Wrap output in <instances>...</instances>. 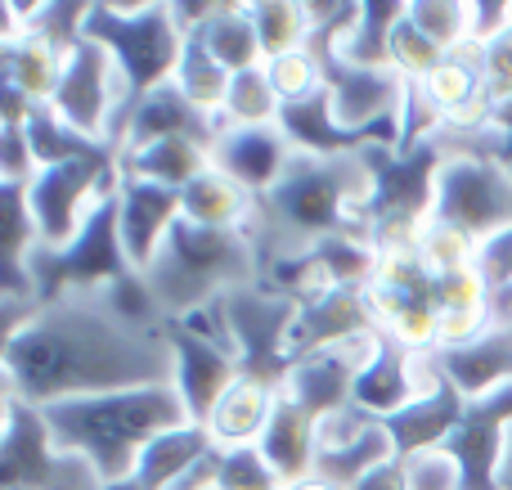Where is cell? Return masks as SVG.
<instances>
[{
	"instance_id": "1",
	"label": "cell",
	"mask_w": 512,
	"mask_h": 490,
	"mask_svg": "<svg viewBox=\"0 0 512 490\" xmlns=\"http://www.w3.org/2000/svg\"><path fill=\"white\" fill-rule=\"evenodd\" d=\"M5 374L18 401L36 410L171 383L167 315L158 311L144 275H126L104 293L45 302L14 338Z\"/></svg>"
},
{
	"instance_id": "2",
	"label": "cell",
	"mask_w": 512,
	"mask_h": 490,
	"mask_svg": "<svg viewBox=\"0 0 512 490\" xmlns=\"http://www.w3.org/2000/svg\"><path fill=\"white\" fill-rule=\"evenodd\" d=\"M364 203H369V167L360 153L351 158H292L283 180L256 198L252 248L261 270L270 261L297 257L328 239H364Z\"/></svg>"
},
{
	"instance_id": "3",
	"label": "cell",
	"mask_w": 512,
	"mask_h": 490,
	"mask_svg": "<svg viewBox=\"0 0 512 490\" xmlns=\"http://www.w3.org/2000/svg\"><path fill=\"white\" fill-rule=\"evenodd\" d=\"M50 437L63 450L81 455L99 473V482H126L135 473V459L153 437L189 423L176 387H126V392H99L77 396V401L45 405Z\"/></svg>"
},
{
	"instance_id": "4",
	"label": "cell",
	"mask_w": 512,
	"mask_h": 490,
	"mask_svg": "<svg viewBox=\"0 0 512 490\" xmlns=\"http://www.w3.org/2000/svg\"><path fill=\"white\" fill-rule=\"evenodd\" d=\"M256 279H261V257H256L248 234L203 230V225H189L185 216L167 234L158 261L144 270V284L167 320L225 302Z\"/></svg>"
},
{
	"instance_id": "5",
	"label": "cell",
	"mask_w": 512,
	"mask_h": 490,
	"mask_svg": "<svg viewBox=\"0 0 512 490\" xmlns=\"http://www.w3.org/2000/svg\"><path fill=\"white\" fill-rule=\"evenodd\" d=\"M86 41L108 50L126 95L144 99L176 81L189 36L176 27L171 5H113V0H104V5H90L86 14Z\"/></svg>"
},
{
	"instance_id": "6",
	"label": "cell",
	"mask_w": 512,
	"mask_h": 490,
	"mask_svg": "<svg viewBox=\"0 0 512 490\" xmlns=\"http://www.w3.org/2000/svg\"><path fill=\"white\" fill-rule=\"evenodd\" d=\"M27 270H32L36 306L59 302V297L104 293V288L122 284L126 275H135L122 248V230H117V194L90 212V221L81 225L72 243L36 248Z\"/></svg>"
},
{
	"instance_id": "7",
	"label": "cell",
	"mask_w": 512,
	"mask_h": 490,
	"mask_svg": "<svg viewBox=\"0 0 512 490\" xmlns=\"http://www.w3.org/2000/svg\"><path fill=\"white\" fill-rule=\"evenodd\" d=\"M432 221L468 234L477 248L512 234V171L481 153H445Z\"/></svg>"
},
{
	"instance_id": "8",
	"label": "cell",
	"mask_w": 512,
	"mask_h": 490,
	"mask_svg": "<svg viewBox=\"0 0 512 490\" xmlns=\"http://www.w3.org/2000/svg\"><path fill=\"white\" fill-rule=\"evenodd\" d=\"M297 311L301 306L292 297L265 288L261 279L225 297V320H230L234 356H239L243 378H256V383L283 392L292 365H297V351H292Z\"/></svg>"
},
{
	"instance_id": "9",
	"label": "cell",
	"mask_w": 512,
	"mask_h": 490,
	"mask_svg": "<svg viewBox=\"0 0 512 490\" xmlns=\"http://www.w3.org/2000/svg\"><path fill=\"white\" fill-rule=\"evenodd\" d=\"M122 185V167L117 153H99V158L59 162V167H41L27 185V203H32L36 239L41 248H63L77 239V230L90 221L99 203L117 194Z\"/></svg>"
},
{
	"instance_id": "10",
	"label": "cell",
	"mask_w": 512,
	"mask_h": 490,
	"mask_svg": "<svg viewBox=\"0 0 512 490\" xmlns=\"http://www.w3.org/2000/svg\"><path fill=\"white\" fill-rule=\"evenodd\" d=\"M0 490H104V482L86 459L50 437L36 405L18 401L0 432Z\"/></svg>"
},
{
	"instance_id": "11",
	"label": "cell",
	"mask_w": 512,
	"mask_h": 490,
	"mask_svg": "<svg viewBox=\"0 0 512 490\" xmlns=\"http://www.w3.org/2000/svg\"><path fill=\"white\" fill-rule=\"evenodd\" d=\"M324 90L346 131L400 144V113H405L409 81H400L391 68H360V63L324 59Z\"/></svg>"
},
{
	"instance_id": "12",
	"label": "cell",
	"mask_w": 512,
	"mask_h": 490,
	"mask_svg": "<svg viewBox=\"0 0 512 490\" xmlns=\"http://www.w3.org/2000/svg\"><path fill=\"white\" fill-rule=\"evenodd\" d=\"M126 99L131 95H126L108 50H99L95 41H81V45H72L68 59H63V77H59V90H54L50 108L72 131L104 144L108 126H113L117 108H122Z\"/></svg>"
},
{
	"instance_id": "13",
	"label": "cell",
	"mask_w": 512,
	"mask_h": 490,
	"mask_svg": "<svg viewBox=\"0 0 512 490\" xmlns=\"http://www.w3.org/2000/svg\"><path fill=\"white\" fill-rule=\"evenodd\" d=\"M382 333H369V338H351L342 347H324V351H310L292 365L288 383H283V396L292 405L310 414V419H328V414H342L351 405V387L360 378L364 360L378 351Z\"/></svg>"
},
{
	"instance_id": "14",
	"label": "cell",
	"mask_w": 512,
	"mask_h": 490,
	"mask_svg": "<svg viewBox=\"0 0 512 490\" xmlns=\"http://www.w3.org/2000/svg\"><path fill=\"white\" fill-rule=\"evenodd\" d=\"M427 383H432V356L382 338L378 351L364 360L360 378H355L351 405L360 414H369V419L387 423V419H396L405 405H414Z\"/></svg>"
},
{
	"instance_id": "15",
	"label": "cell",
	"mask_w": 512,
	"mask_h": 490,
	"mask_svg": "<svg viewBox=\"0 0 512 490\" xmlns=\"http://www.w3.org/2000/svg\"><path fill=\"white\" fill-rule=\"evenodd\" d=\"M216 459L221 450L212 446L203 423H180L140 450L131 482L144 490H212Z\"/></svg>"
},
{
	"instance_id": "16",
	"label": "cell",
	"mask_w": 512,
	"mask_h": 490,
	"mask_svg": "<svg viewBox=\"0 0 512 490\" xmlns=\"http://www.w3.org/2000/svg\"><path fill=\"white\" fill-rule=\"evenodd\" d=\"M167 342H171V387H176L189 423H207L221 392L239 378V356L230 347L194 338L189 329H180L171 320H167Z\"/></svg>"
},
{
	"instance_id": "17",
	"label": "cell",
	"mask_w": 512,
	"mask_h": 490,
	"mask_svg": "<svg viewBox=\"0 0 512 490\" xmlns=\"http://www.w3.org/2000/svg\"><path fill=\"white\" fill-rule=\"evenodd\" d=\"M180 225V194L176 189L149 185V180H131L122 176L117 185V230H122V248L131 261L135 275L158 261L167 234Z\"/></svg>"
},
{
	"instance_id": "18",
	"label": "cell",
	"mask_w": 512,
	"mask_h": 490,
	"mask_svg": "<svg viewBox=\"0 0 512 490\" xmlns=\"http://www.w3.org/2000/svg\"><path fill=\"white\" fill-rule=\"evenodd\" d=\"M292 158H297V153L283 140L279 126H248V131L221 126V135H216V144H212V167L221 171V176H230L234 185H243L252 198L270 194L283 180Z\"/></svg>"
},
{
	"instance_id": "19",
	"label": "cell",
	"mask_w": 512,
	"mask_h": 490,
	"mask_svg": "<svg viewBox=\"0 0 512 490\" xmlns=\"http://www.w3.org/2000/svg\"><path fill=\"white\" fill-rule=\"evenodd\" d=\"M369 333H382L369 302V288H333V293H319L310 302H301L297 329H292V351L301 360L310 351L342 347V342L369 338Z\"/></svg>"
},
{
	"instance_id": "20",
	"label": "cell",
	"mask_w": 512,
	"mask_h": 490,
	"mask_svg": "<svg viewBox=\"0 0 512 490\" xmlns=\"http://www.w3.org/2000/svg\"><path fill=\"white\" fill-rule=\"evenodd\" d=\"M463 414H468V396H463L432 360V383L423 387V396H418L414 405H405L396 419H387L391 446H396L400 459L423 455V450H441L445 441L454 437V428L463 423Z\"/></svg>"
},
{
	"instance_id": "21",
	"label": "cell",
	"mask_w": 512,
	"mask_h": 490,
	"mask_svg": "<svg viewBox=\"0 0 512 490\" xmlns=\"http://www.w3.org/2000/svg\"><path fill=\"white\" fill-rule=\"evenodd\" d=\"M216 135H221V122L207 117L198 104H189V99L176 90V81H171V86L153 90V95H144L131 104L122 153L144 149V144H158V140H198L203 149H212ZM122 153H117V158H122Z\"/></svg>"
},
{
	"instance_id": "22",
	"label": "cell",
	"mask_w": 512,
	"mask_h": 490,
	"mask_svg": "<svg viewBox=\"0 0 512 490\" xmlns=\"http://www.w3.org/2000/svg\"><path fill=\"white\" fill-rule=\"evenodd\" d=\"M432 360L468 401L512 387V320H499L495 329H486L481 338L463 342V347L432 351Z\"/></svg>"
},
{
	"instance_id": "23",
	"label": "cell",
	"mask_w": 512,
	"mask_h": 490,
	"mask_svg": "<svg viewBox=\"0 0 512 490\" xmlns=\"http://www.w3.org/2000/svg\"><path fill=\"white\" fill-rule=\"evenodd\" d=\"M279 131L283 140L292 144L297 158H351V153L369 149V144H387L378 135H360L346 131L333 113V99L328 90H319L315 99H301V104H288L279 113Z\"/></svg>"
},
{
	"instance_id": "24",
	"label": "cell",
	"mask_w": 512,
	"mask_h": 490,
	"mask_svg": "<svg viewBox=\"0 0 512 490\" xmlns=\"http://www.w3.org/2000/svg\"><path fill=\"white\" fill-rule=\"evenodd\" d=\"M41 248L27 203V185L0 180V302H36L32 293V252Z\"/></svg>"
},
{
	"instance_id": "25",
	"label": "cell",
	"mask_w": 512,
	"mask_h": 490,
	"mask_svg": "<svg viewBox=\"0 0 512 490\" xmlns=\"http://www.w3.org/2000/svg\"><path fill=\"white\" fill-rule=\"evenodd\" d=\"M274 405H279V392H274V387L239 374L221 392V401L212 405V414H207L203 428H207V437H212L216 450H248V446L261 441Z\"/></svg>"
},
{
	"instance_id": "26",
	"label": "cell",
	"mask_w": 512,
	"mask_h": 490,
	"mask_svg": "<svg viewBox=\"0 0 512 490\" xmlns=\"http://www.w3.org/2000/svg\"><path fill=\"white\" fill-rule=\"evenodd\" d=\"M256 450L265 455V464L279 473V482H297V477L315 473V455H319V419H310L301 405H292L288 396L279 392V405H274L270 423H265Z\"/></svg>"
},
{
	"instance_id": "27",
	"label": "cell",
	"mask_w": 512,
	"mask_h": 490,
	"mask_svg": "<svg viewBox=\"0 0 512 490\" xmlns=\"http://www.w3.org/2000/svg\"><path fill=\"white\" fill-rule=\"evenodd\" d=\"M180 216L203 230H225V234H248L256 216V198L216 167H207L194 185L180 189Z\"/></svg>"
},
{
	"instance_id": "28",
	"label": "cell",
	"mask_w": 512,
	"mask_h": 490,
	"mask_svg": "<svg viewBox=\"0 0 512 490\" xmlns=\"http://www.w3.org/2000/svg\"><path fill=\"white\" fill-rule=\"evenodd\" d=\"M122 176L131 180H149V185L162 189H185L212 167V149H203L198 140H158V144H144V149H131L117 158Z\"/></svg>"
},
{
	"instance_id": "29",
	"label": "cell",
	"mask_w": 512,
	"mask_h": 490,
	"mask_svg": "<svg viewBox=\"0 0 512 490\" xmlns=\"http://www.w3.org/2000/svg\"><path fill=\"white\" fill-rule=\"evenodd\" d=\"M198 41H203L207 54L230 72H248V68H261L265 63L261 41H256V27H252V9L234 5V0H216V9L203 23Z\"/></svg>"
},
{
	"instance_id": "30",
	"label": "cell",
	"mask_w": 512,
	"mask_h": 490,
	"mask_svg": "<svg viewBox=\"0 0 512 490\" xmlns=\"http://www.w3.org/2000/svg\"><path fill=\"white\" fill-rule=\"evenodd\" d=\"M387 459H400L396 446H391L387 423H369V428H364L355 441H346V446H324V450H319V455H315V473L328 477L333 486L351 490L364 473H373V468L387 464Z\"/></svg>"
},
{
	"instance_id": "31",
	"label": "cell",
	"mask_w": 512,
	"mask_h": 490,
	"mask_svg": "<svg viewBox=\"0 0 512 490\" xmlns=\"http://www.w3.org/2000/svg\"><path fill=\"white\" fill-rule=\"evenodd\" d=\"M400 14H405V5L400 0H369V5H360V14H355V27L346 32V41L337 45V54H328V59H342V63H360V68H387V45H391V27L400 23Z\"/></svg>"
},
{
	"instance_id": "32",
	"label": "cell",
	"mask_w": 512,
	"mask_h": 490,
	"mask_svg": "<svg viewBox=\"0 0 512 490\" xmlns=\"http://www.w3.org/2000/svg\"><path fill=\"white\" fill-rule=\"evenodd\" d=\"M230 81L234 72L221 68V63L207 54V45L198 41V36H189L185 41V54H180V68H176V90L189 99V104H198L207 117H216L221 122V108H225V95H230Z\"/></svg>"
},
{
	"instance_id": "33",
	"label": "cell",
	"mask_w": 512,
	"mask_h": 490,
	"mask_svg": "<svg viewBox=\"0 0 512 490\" xmlns=\"http://www.w3.org/2000/svg\"><path fill=\"white\" fill-rule=\"evenodd\" d=\"M27 140H32V153H36V167H59V162H77V158H99V153H113L108 144L90 140V135L72 131L50 104L45 108H32L27 117Z\"/></svg>"
},
{
	"instance_id": "34",
	"label": "cell",
	"mask_w": 512,
	"mask_h": 490,
	"mask_svg": "<svg viewBox=\"0 0 512 490\" xmlns=\"http://www.w3.org/2000/svg\"><path fill=\"white\" fill-rule=\"evenodd\" d=\"M252 9V27L261 41V59H279V54L306 50L310 45V14L297 0H256Z\"/></svg>"
},
{
	"instance_id": "35",
	"label": "cell",
	"mask_w": 512,
	"mask_h": 490,
	"mask_svg": "<svg viewBox=\"0 0 512 490\" xmlns=\"http://www.w3.org/2000/svg\"><path fill=\"white\" fill-rule=\"evenodd\" d=\"M279 95H274L270 77L265 68H248V72H234L230 81V95H225V108H221V126H279Z\"/></svg>"
},
{
	"instance_id": "36",
	"label": "cell",
	"mask_w": 512,
	"mask_h": 490,
	"mask_svg": "<svg viewBox=\"0 0 512 490\" xmlns=\"http://www.w3.org/2000/svg\"><path fill=\"white\" fill-rule=\"evenodd\" d=\"M445 59V50L432 41V36L423 32V27H414V18L400 14V23L391 27V45H387V68L396 72L400 81H409V86H418V81L432 77V68Z\"/></svg>"
},
{
	"instance_id": "37",
	"label": "cell",
	"mask_w": 512,
	"mask_h": 490,
	"mask_svg": "<svg viewBox=\"0 0 512 490\" xmlns=\"http://www.w3.org/2000/svg\"><path fill=\"white\" fill-rule=\"evenodd\" d=\"M265 77H270L274 95H279V104H301V99H315L319 90H324V59H319L315 50H292V54H279V59L261 63Z\"/></svg>"
},
{
	"instance_id": "38",
	"label": "cell",
	"mask_w": 512,
	"mask_h": 490,
	"mask_svg": "<svg viewBox=\"0 0 512 490\" xmlns=\"http://www.w3.org/2000/svg\"><path fill=\"white\" fill-rule=\"evenodd\" d=\"M405 14L414 18V27H423L445 54L472 41L468 5H463V0H405Z\"/></svg>"
},
{
	"instance_id": "39",
	"label": "cell",
	"mask_w": 512,
	"mask_h": 490,
	"mask_svg": "<svg viewBox=\"0 0 512 490\" xmlns=\"http://www.w3.org/2000/svg\"><path fill=\"white\" fill-rule=\"evenodd\" d=\"M86 14L90 5H32V18H27V36L45 41L50 50L68 54L72 45L86 41Z\"/></svg>"
},
{
	"instance_id": "40",
	"label": "cell",
	"mask_w": 512,
	"mask_h": 490,
	"mask_svg": "<svg viewBox=\"0 0 512 490\" xmlns=\"http://www.w3.org/2000/svg\"><path fill=\"white\" fill-rule=\"evenodd\" d=\"M418 252H423L427 270L432 275H450V270H468L481 261V248L468 239V234L450 230L441 221H427L423 225V239H418Z\"/></svg>"
},
{
	"instance_id": "41",
	"label": "cell",
	"mask_w": 512,
	"mask_h": 490,
	"mask_svg": "<svg viewBox=\"0 0 512 490\" xmlns=\"http://www.w3.org/2000/svg\"><path fill=\"white\" fill-rule=\"evenodd\" d=\"M212 490H283V482H279V473L265 464L261 450L248 446V450H221Z\"/></svg>"
},
{
	"instance_id": "42",
	"label": "cell",
	"mask_w": 512,
	"mask_h": 490,
	"mask_svg": "<svg viewBox=\"0 0 512 490\" xmlns=\"http://www.w3.org/2000/svg\"><path fill=\"white\" fill-rule=\"evenodd\" d=\"M405 477H409V490H463V473L445 446L423 450V455H409Z\"/></svg>"
},
{
	"instance_id": "43",
	"label": "cell",
	"mask_w": 512,
	"mask_h": 490,
	"mask_svg": "<svg viewBox=\"0 0 512 490\" xmlns=\"http://www.w3.org/2000/svg\"><path fill=\"white\" fill-rule=\"evenodd\" d=\"M481 81H486L490 108L512 104V27L499 36V41L481 45Z\"/></svg>"
},
{
	"instance_id": "44",
	"label": "cell",
	"mask_w": 512,
	"mask_h": 490,
	"mask_svg": "<svg viewBox=\"0 0 512 490\" xmlns=\"http://www.w3.org/2000/svg\"><path fill=\"white\" fill-rule=\"evenodd\" d=\"M36 171L41 167H36L27 126H0V180H9V185H32Z\"/></svg>"
},
{
	"instance_id": "45",
	"label": "cell",
	"mask_w": 512,
	"mask_h": 490,
	"mask_svg": "<svg viewBox=\"0 0 512 490\" xmlns=\"http://www.w3.org/2000/svg\"><path fill=\"white\" fill-rule=\"evenodd\" d=\"M512 27V5L508 0H472L468 5V32H472V45H490L499 41Z\"/></svg>"
},
{
	"instance_id": "46",
	"label": "cell",
	"mask_w": 512,
	"mask_h": 490,
	"mask_svg": "<svg viewBox=\"0 0 512 490\" xmlns=\"http://www.w3.org/2000/svg\"><path fill=\"white\" fill-rule=\"evenodd\" d=\"M36 315V302H0V369H5V356L14 347V338L23 333V324Z\"/></svg>"
},
{
	"instance_id": "47",
	"label": "cell",
	"mask_w": 512,
	"mask_h": 490,
	"mask_svg": "<svg viewBox=\"0 0 512 490\" xmlns=\"http://www.w3.org/2000/svg\"><path fill=\"white\" fill-rule=\"evenodd\" d=\"M351 490H409V477H405V459H387L378 464L373 473H364Z\"/></svg>"
},
{
	"instance_id": "48",
	"label": "cell",
	"mask_w": 512,
	"mask_h": 490,
	"mask_svg": "<svg viewBox=\"0 0 512 490\" xmlns=\"http://www.w3.org/2000/svg\"><path fill=\"white\" fill-rule=\"evenodd\" d=\"M27 18L32 5H14V0H0V45H18L27 36Z\"/></svg>"
},
{
	"instance_id": "49",
	"label": "cell",
	"mask_w": 512,
	"mask_h": 490,
	"mask_svg": "<svg viewBox=\"0 0 512 490\" xmlns=\"http://www.w3.org/2000/svg\"><path fill=\"white\" fill-rule=\"evenodd\" d=\"M14 405H18V392H14V383H9V374L0 369V432H5V423H9V414H14Z\"/></svg>"
},
{
	"instance_id": "50",
	"label": "cell",
	"mask_w": 512,
	"mask_h": 490,
	"mask_svg": "<svg viewBox=\"0 0 512 490\" xmlns=\"http://www.w3.org/2000/svg\"><path fill=\"white\" fill-rule=\"evenodd\" d=\"M283 490H342V486H333L328 477H319V473H306V477H297V482H288Z\"/></svg>"
},
{
	"instance_id": "51",
	"label": "cell",
	"mask_w": 512,
	"mask_h": 490,
	"mask_svg": "<svg viewBox=\"0 0 512 490\" xmlns=\"http://www.w3.org/2000/svg\"><path fill=\"white\" fill-rule=\"evenodd\" d=\"M499 490H512V432H508V446H504V464H499Z\"/></svg>"
},
{
	"instance_id": "52",
	"label": "cell",
	"mask_w": 512,
	"mask_h": 490,
	"mask_svg": "<svg viewBox=\"0 0 512 490\" xmlns=\"http://www.w3.org/2000/svg\"><path fill=\"white\" fill-rule=\"evenodd\" d=\"M495 315H499V320H512V284L495 293Z\"/></svg>"
},
{
	"instance_id": "53",
	"label": "cell",
	"mask_w": 512,
	"mask_h": 490,
	"mask_svg": "<svg viewBox=\"0 0 512 490\" xmlns=\"http://www.w3.org/2000/svg\"><path fill=\"white\" fill-rule=\"evenodd\" d=\"M104 490H144L140 482H131V477H126V482H108Z\"/></svg>"
}]
</instances>
